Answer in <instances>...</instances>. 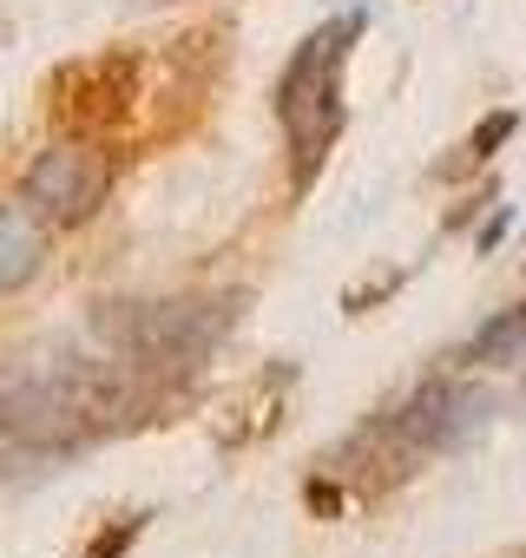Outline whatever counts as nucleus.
<instances>
[{
	"mask_svg": "<svg viewBox=\"0 0 526 558\" xmlns=\"http://www.w3.org/2000/svg\"><path fill=\"white\" fill-rule=\"evenodd\" d=\"M152 381L119 355L86 349H34L0 368V440L21 453H80L139 414Z\"/></svg>",
	"mask_w": 526,
	"mask_h": 558,
	"instance_id": "1",
	"label": "nucleus"
},
{
	"mask_svg": "<svg viewBox=\"0 0 526 558\" xmlns=\"http://www.w3.org/2000/svg\"><path fill=\"white\" fill-rule=\"evenodd\" d=\"M356 40H362V14H336L330 27H316L290 53L284 80H277V125H284V145H290V184H297V197L316 184V171L330 165V151L343 138V119H349L343 93H349V53H356Z\"/></svg>",
	"mask_w": 526,
	"mask_h": 558,
	"instance_id": "2",
	"label": "nucleus"
},
{
	"mask_svg": "<svg viewBox=\"0 0 526 558\" xmlns=\"http://www.w3.org/2000/svg\"><path fill=\"white\" fill-rule=\"evenodd\" d=\"M112 171H119V158L106 151V138H53L34 165H27V184H21V197L53 223V230H80V223H93L99 210H106V197H112Z\"/></svg>",
	"mask_w": 526,
	"mask_h": 558,
	"instance_id": "3",
	"label": "nucleus"
},
{
	"mask_svg": "<svg viewBox=\"0 0 526 558\" xmlns=\"http://www.w3.org/2000/svg\"><path fill=\"white\" fill-rule=\"evenodd\" d=\"M487 414H493V408H487V388H474V381H428L421 395H408V401L388 414L382 440L395 447L402 466H415V460H428V453H454Z\"/></svg>",
	"mask_w": 526,
	"mask_h": 558,
	"instance_id": "4",
	"label": "nucleus"
},
{
	"mask_svg": "<svg viewBox=\"0 0 526 558\" xmlns=\"http://www.w3.org/2000/svg\"><path fill=\"white\" fill-rule=\"evenodd\" d=\"M139 99V60L132 53H99V60H80V66H60L53 73V125L73 132V138H106L119 132V119L132 112Z\"/></svg>",
	"mask_w": 526,
	"mask_h": 558,
	"instance_id": "5",
	"label": "nucleus"
},
{
	"mask_svg": "<svg viewBox=\"0 0 526 558\" xmlns=\"http://www.w3.org/2000/svg\"><path fill=\"white\" fill-rule=\"evenodd\" d=\"M47 263V217L27 197H0V303L21 296Z\"/></svg>",
	"mask_w": 526,
	"mask_h": 558,
	"instance_id": "6",
	"label": "nucleus"
},
{
	"mask_svg": "<svg viewBox=\"0 0 526 558\" xmlns=\"http://www.w3.org/2000/svg\"><path fill=\"white\" fill-rule=\"evenodd\" d=\"M519 342H526V303H513V310H500L493 323H480V336L461 349V362H487V368H493V362H506Z\"/></svg>",
	"mask_w": 526,
	"mask_h": 558,
	"instance_id": "7",
	"label": "nucleus"
},
{
	"mask_svg": "<svg viewBox=\"0 0 526 558\" xmlns=\"http://www.w3.org/2000/svg\"><path fill=\"white\" fill-rule=\"evenodd\" d=\"M513 132H519V119H513V112H493V119H487L467 145H461V158H454V165H441V178H454V171H467V165H487V158H493Z\"/></svg>",
	"mask_w": 526,
	"mask_h": 558,
	"instance_id": "8",
	"label": "nucleus"
},
{
	"mask_svg": "<svg viewBox=\"0 0 526 558\" xmlns=\"http://www.w3.org/2000/svg\"><path fill=\"white\" fill-rule=\"evenodd\" d=\"M139 532H145V512H125V519H106V525L93 532V545H86L80 558H125Z\"/></svg>",
	"mask_w": 526,
	"mask_h": 558,
	"instance_id": "9",
	"label": "nucleus"
}]
</instances>
